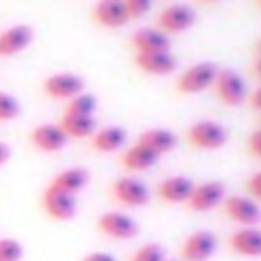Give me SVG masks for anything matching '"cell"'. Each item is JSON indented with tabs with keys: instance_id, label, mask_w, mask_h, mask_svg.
I'll return each instance as SVG.
<instances>
[{
	"instance_id": "obj_31",
	"label": "cell",
	"mask_w": 261,
	"mask_h": 261,
	"mask_svg": "<svg viewBox=\"0 0 261 261\" xmlns=\"http://www.w3.org/2000/svg\"><path fill=\"white\" fill-rule=\"evenodd\" d=\"M81 261H116V259L109 254V252H90V254H86Z\"/></svg>"
},
{
	"instance_id": "obj_7",
	"label": "cell",
	"mask_w": 261,
	"mask_h": 261,
	"mask_svg": "<svg viewBox=\"0 0 261 261\" xmlns=\"http://www.w3.org/2000/svg\"><path fill=\"white\" fill-rule=\"evenodd\" d=\"M97 229L109 238H116V241H129L139 233V224L134 217L125 215L118 211H109L104 213L97 220Z\"/></svg>"
},
{
	"instance_id": "obj_20",
	"label": "cell",
	"mask_w": 261,
	"mask_h": 261,
	"mask_svg": "<svg viewBox=\"0 0 261 261\" xmlns=\"http://www.w3.org/2000/svg\"><path fill=\"white\" fill-rule=\"evenodd\" d=\"M127 143V132L118 125H109L102 127L90 137V148L97 150V153H116Z\"/></svg>"
},
{
	"instance_id": "obj_36",
	"label": "cell",
	"mask_w": 261,
	"mask_h": 261,
	"mask_svg": "<svg viewBox=\"0 0 261 261\" xmlns=\"http://www.w3.org/2000/svg\"><path fill=\"white\" fill-rule=\"evenodd\" d=\"M203 3H217V0H203Z\"/></svg>"
},
{
	"instance_id": "obj_38",
	"label": "cell",
	"mask_w": 261,
	"mask_h": 261,
	"mask_svg": "<svg viewBox=\"0 0 261 261\" xmlns=\"http://www.w3.org/2000/svg\"><path fill=\"white\" fill-rule=\"evenodd\" d=\"M259 3H261V0H259Z\"/></svg>"
},
{
	"instance_id": "obj_6",
	"label": "cell",
	"mask_w": 261,
	"mask_h": 261,
	"mask_svg": "<svg viewBox=\"0 0 261 261\" xmlns=\"http://www.w3.org/2000/svg\"><path fill=\"white\" fill-rule=\"evenodd\" d=\"M224 199H227L224 185L217 180H208V182H201V185H194V190L185 206L194 213H206V211H213V208L222 206Z\"/></svg>"
},
{
	"instance_id": "obj_4",
	"label": "cell",
	"mask_w": 261,
	"mask_h": 261,
	"mask_svg": "<svg viewBox=\"0 0 261 261\" xmlns=\"http://www.w3.org/2000/svg\"><path fill=\"white\" fill-rule=\"evenodd\" d=\"M111 197L125 208H141L148 203L150 192H148L146 182H141L139 178L125 176V178H116L111 182Z\"/></svg>"
},
{
	"instance_id": "obj_3",
	"label": "cell",
	"mask_w": 261,
	"mask_h": 261,
	"mask_svg": "<svg viewBox=\"0 0 261 261\" xmlns=\"http://www.w3.org/2000/svg\"><path fill=\"white\" fill-rule=\"evenodd\" d=\"M227 127L215 123V120H199L188 129V141L194 148H201V150H217L227 143Z\"/></svg>"
},
{
	"instance_id": "obj_37",
	"label": "cell",
	"mask_w": 261,
	"mask_h": 261,
	"mask_svg": "<svg viewBox=\"0 0 261 261\" xmlns=\"http://www.w3.org/2000/svg\"><path fill=\"white\" fill-rule=\"evenodd\" d=\"M164 261H173V259H164Z\"/></svg>"
},
{
	"instance_id": "obj_15",
	"label": "cell",
	"mask_w": 261,
	"mask_h": 261,
	"mask_svg": "<svg viewBox=\"0 0 261 261\" xmlns=\"http://www.w3.org/2000/svg\"><path fill=\"white\" fill-rule=\"evenodd\" d=\"M35 33L30 25L19 23V25H12V28L3 30L0 33V56L7 58V56H16L21 54L23 49H28L30 42H33Z\"/></svg>"
},
{
	"instance_id": "obj_17",
	"label": "cell",
	"mask_w": 261,
	"mask_h": 261,
	"mask_svg": "<svg viewBox=\"0 0 261 261\" xmlns=\"http://www.w3.org/2000/svg\"><path fill=\"white\" fill-rule=\"evenodd\" d=\"M229 250L241 256H261V229L241 227L229 236Z\"/></svg>"
},
{
	"instance_id": "obj_29",
	"label": "cell",
	"mask_w": 261,
	"mask_h": 261,
	"mask_svg": "<svg viewBox=\"0 0 261 261\" xmlns=\"http://www.w3.org/2000/svg\"><path fill=\"white\" fill-rule=\"evenodd\" d=\"M247 197L254 199V201H261V171H254L245 182Z\"/></svg>"
},
{
	"instance_id": "obj_35",
	"label": "cell",
	"mask_w": 261,
	"mask_h": 261,
	"mask_svg": "<svg viewBox=\"0 0 261 261\" xmlns=\"http://www.w3.org/2000/svg\"><path fill=\"white\" fill-rule=\"evenodd\" d=\"M256 58H261V40L256 42Z\"/></svg>"
},
{
	"instance_id": "obj_32",
	"label": "cell",
	"mask_w": 261,
	"mask_h": 261,
	"mask_svg": "<svg viewBox=\"0 0 261 261\" xmlns=\"http://www.w3.org/2000/svg\"><path fill=\"white\" fill-rule=\"evenodd\" d=\"M250 107L254 109V111H261V86L250 95Z\"/></svg>"
},
{
	"instance_id": "obj_9",
	"label": "cell",
	"mask_w": 261,
	"mask_h": 261,
	"mask_svg": "<svg viewBox=\"0 0 261 261\" xmlns=\"http://www.w3.org/2000/svg\"><path fill=\"white\" fill-rule=\"evenodd\" d=\"M42 88H44V93L49 95L51 99H72L76 97V95L84 93L86 88V81L81 79V76H76V74H69V72H60V74H51V76H46L44 84H42Z\"/></svg>"
},
{
	"instance_id": "obj_13",
	"label": "cell",
	"mask_w": 261,
	"mask_h": 261,
	"mask_svg": "<svg viewBox=\"0 0 261 261\" xmlns=\"http://www.w3.org/2000/svg\"><path fill=\"white\" fill-rule=\"evenodd\" d=\"M30 143L42 153H58L65 148L67 137L58 123H42L30 132Z\"/></svg>"
},
{
	"instance_id": "obj_5",
	"label": "cell",
	"mask_w": 261,
	"mask_h": 261,
	"mask_svg": "<svg viewBox=\"0 0 261 261\" xmlns=\"http://www.w3.org/2000/svg\"><path fill=\"white\" fill-rule=\"evenodd\" d=\"M222 213L229 220L238 222L241 227H256L261 222V208L254 199L243 197V194H233L222 201Z\"/></svg>"
},
{
	"instance_id": "obj_28",
	"label": "cell",
	"mask_w": 261,
	"mask_h": 261,
	"mask_svg": "<svg viewBox=\"0 0 261 261\" xmlns=\"http://www.w3.org/2000/svg\"><path fill=\"white\" fill-rule=\"evenodd\" d=\"M150 3H153V0H125V7H127L129 19H139V16H143L148 10H150Z\"/></svg>"
},
{
	"instance_id": "obj_21",
	"label": "cell",
	"mask_w": 261,
	"mask_h": 261,
	"mask_svg": "<svg viewBox=\"0 0 261 261\" xmlns=\"http://www.w3.org/2000/svg\"><path fill=\"white\" fill-rule=\"evenodd\" d=\"M88 180H90V173L86 171V169L74 167V169H65V171H60L58 176H54V180L49 182V188L76 197L81 190H86Z\"/></svg>"
},
{
	"instance_id": "obj_30",
	"label": "cell",
	"mask_w": 261,
	"mask_h": 261,
	"mask_svg": "<svg viewBox=\"0 0 261 261\" xmlns=\"http://www.w3.org/2000/svg\"><path fill=\"white\" fill-rule=\"evenodd\" d=\"M247 153H250L252 158L261 160V129L250 134V139H247Z\"/></svg>"
},
{
	"instance_id": "obj_33",
	"label": "cell",
	"mask_w": 261,
	"mask_h": 261,
	"mask_svg": "<svg viewBox=\"0 0 261 261\" xmlns=\"http://www.w3.org/2000/svg\"><path fill=\"white\" fill-rule=\"evenodd\" d=\"M10 160V146L7 143H0V164H5Z\"/></svg>"
},
{
	"instance_id": "obj_16",
	"label": "cell",
	"mask_w": 261,
	"mask_h": 261,
	"mask_svg": "<svg viewBox=\"0 0 261 261\" xmlns=\"http://www.w3.org/2000/svg\"><path fill=\"white\" fill-rule=\"evenodd\" d=\"M132 49L137 54H153V51H169L171 46V40H169V35L162 33L160 28H139L137 33L132 35V40H129Z\"/></svg>"
},
{
	"instance_id": "obj_24",
	"label": "cell",
	"mask_w": 261,
	"mask_h": 261,
	"mask_svg": "<svg viewBox=\"0 0 261 261\" xmlns=\"http://www.w3.org/2000/svg\"><path fill=\"white\" fill-rule=\"evenodd\" d=\"M95 109H97V99L88 93H81L67 102L65 114H69V116H95Z\"/></svg>"
},
{
	"instance_id": "obj_10",
	"label": "cell",
	"mask_w": 261,
	"mask_h": 261,
	"mask_svg": "<svg viewBox=\"0 0 261 261\" xmlns=\"http://www.w3.org/2000/svg\"><path fill=\"white\" fill-rule=\"evenodd\" d=\"M194 21H197V14H194L192 7L176 3V5L164 7L158 14V28L167 35H176V33H185L188 28H192Z\"/></svg>"
},
{
	"instance_id": "obj_14",
	"label": "cell",
	"mask_w": 261,
	"mask_h": 261,
	"mask_svg": "<svg viewBox=\"0 0 261 261\" xmlns=\"http://www.w3.org/2000/svg\"><path fill=\"white\" fill-rule=\"evenodd\" d=\"M134 65L146 74L164 76V74L176 72L178 60L171 51H153V54H137L134 56Z\"/></svg>"
},
{
	"instance_id": "obj_11",
	"label": "cell",
	"mask_w": 261,
	"mask_h": 261,
	"mask_svg": "<svg viewBox=\"0 0 261 261\" xmlns=\"http://www.w3.org/2000/svg\"><path fill=\"white\" fill-rule=\"evenodd\" d=\"M42 208H44V213L49 217H54V220L67 222L76 215V197L58 192V190H54V188H46L44 194H42Z\"/></svg>"
},
{
	"instance_id": "obj_18",
	"label": "cell",
	"mask_w": 261,
	"mask_h": 261,
	"mask_svg": "<svg viewBox=\"0 0 261 261\" xmlns=\"http://www.w3.org/2000/svg\"><path fill=\"white\" fill-rule=\"evenodd\" d=\"M192 190H194V182L190 178L171 176V178H164L158 185V197L167 203H188Z\"/></svg>"
},
{
	"instance_id": "obj_19",
	"label": "cell",
	"mask_w": 261,
	"mask_h": 261,
	"mask_svg": "<svg viewBox=\"0 0 261 261\" xmlns=\"http://www.w3.org/2000/svg\"><path fill=\"white\" fill-rule=\"evenodd\" d=\"M158 160H160V155H155L150 148H146L139 141L132 143V146L120 155V164H123V169H127V171H132V173L148 171L150 167L158 164Z\"/></svg>"
},
{
	"instance_id": "obj_1",
	"label": "cell",
	"mask_w": 261,
	"mask_h": 261,
	"mask_svg": "<svg viewBox=\"0 0 261 261\" xmlns=\"http://www.w3.org/2000/svg\"><path fill=\"white\" fill-rule=\"evenodd\" d=\"M213 90H215V97L227 107H238L247 99L245 79L236 69H220L215 76V84H213Z\"/></svg>"
},
{
	"instance_id": "obj_34",
	"label": "cell",
	"mask_w": 261,
	"mask_h": 261,
	"mask_svg": "<svg viewBox=\"0 0 261 261\" xmlns=\"http://www.w3.org/2000/svg\"><path fill=\"white\" fill-rule=\"evenodd\" d=\"M254 74H256V79L261 81V58L254 60Z\"/></svg>"
},
{
	"instance_id": "obj_27",
	"label": "cell",
	"mask_w": 261,
	"mask_h": 261,
	"mask_svg": "<svg viewBox=\"0 0 261 261\" xmlns=\"http://www.w3.org/2000/svg\"><path fill=\"white\" fill-rule=\"evenodd\" d=\"M21 114V104L10 93H0V120H14Z\"/></svg>"
},
{
	"instance_id": "obj_22",
	"label": "cell",
	"mask_w": 261,
	"mask_h": 261,
	"mask_svg": "<svg viewBox=\"0 0 261 261\" xmlns=\"http://www.w3.org/2000/svg\"><path fill=\"white\" fill-rule=\"evenodd\" d=\"M60 129L65 132L67 139H90L97 129V120L95 116H69L63 114L60 118Z\"/></svg>"
},
{
	"instance_id": "obj_8",
	"label": "cell",
	"mask_w": 261,
	"mask_h": 261,
	"mask_svg": "<svg viewBox=\"0 0 261 261\" xmlns=\"http://www.w3.org/2000/svg\"><path fill=\"white\" fill-rule=\"evenodd\" d=\"M217 252V236L213 231H194L180 245L182 261H208Z\"/></svg>"
},
{
	"instance_id": "obj_2",
	"label": "cell",
	"mask_w": 261,
	"mask_h": 261,
	"mask_svg": "<svg viewBox=\"0 0 261 261\" xmlns=\"http://www.w3.org/2000/svg\"><path fill=\"white\" fill-rule=\"evenodd\" d=\"M220 69L215 67L213 63H197L192 67H188L185 72L178 76L176 81V88L178 93L182 95H197V93H203L206 88H211L215 84V76Z\"/></svg>"
},
{
	"instance_id": "obj_26",
	"label": "cell",
	"mask_w": 261,
	"mask_h": 261,
	"mask_svg": "<svg viewBox=\"0 0 261 261\" xmlns=\"http://www.w3.org/2000/svg\"><path fill=\"white\" fill-rule=\"evenodd\" d=\"M23 247L14 238H0V261H21Z\"/></svg>"
},
{
	"instance_id": "obj_12",
	"label": "cell",
	"mask_w": 261,
	"mask_h": 261,
	"mask_svg": "<svg viewBox=\"0 0 261 261\" xmlns=\"http://www.w3.org/2000/svg\"><path fill=\"white\" fill-rule=\"evenodd\" d=\"M93 21L104 28H120L129 21L125 0H97L93 7Z\"/></svg>"
},
{
	"instance_id": "obj_25",
	"label": "cell",
	"mask_w": 261,
	"mask_h": 261,
	"mask_svg": "<svg viewBox=\"0 0 261 261\" xmlns=\"http://www.w3.org/2000/svg\"><path fill=\"white\" fill-rule=\"evenodd\" d=\"M164 259H167V254H164L162 245H158V243H146V245H141L134 252L129 261H164Z\"/></svg>"
},
{
	"instance_id": "obj_23",
	"label": "cell",
	"mask_w": 261,
	"mask_h": 261,
	"mask_svg": "<svg viewBox=\"0 0 261 261\" xmlns=\"http://www.w3.org/2000/svg\"><path fill=\"white\" fill-rule=\"evenodd\" d=\"M139 143H143V146L150 148L155 155H160V158H162L164 153H171L173 148H176L178 139H176V134L169 132V129L153 127V129H146V132H141V137H139Z\"/></svg>"
}]
</instances>
